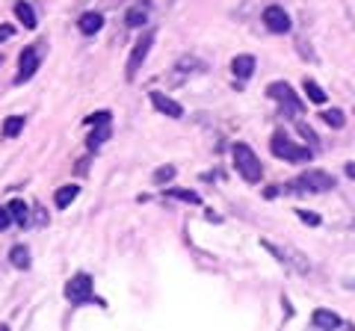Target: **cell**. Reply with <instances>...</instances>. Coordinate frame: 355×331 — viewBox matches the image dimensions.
Returning <instances> with one entry per match:
<instances>
[{
    "label": "cell",
    "mask_w": 355,
    "mask_h": 331,
    "mask_svg": "<svg viewBox=\"0 0 355 331\" xmlns=\"http://www.w3.org/2000/svg\"><path fill=\"white\" fill-rule=\"evenodd\" d=\"M9 260H12L18 269H27L30 267V251H27V246H15L12 251H9Z\"/></svg>",
    "instance_id": "2e32d148"
},
{
    "label": "cell",
    "mask_w": 355,
    "mask_h": 331,
    "mask_svg": "<svg viewBox=\"0 0 355 331\" xmlns=\"http://www.w3.org/2000/svg\"><path fill=\"white\" fill-rule=\"evenodd\" d=\"M86 125H95V130L89 134V148L95 151V148L110 136V116H104V118H92V121H86Z\"/></svg>",
    "instance_id": "30bf717a"
},
{
    "label": "cell",
    "mask_w": 355,
    "mask_h": 331,
    "mask_svg": "<svg viewBox=\"0 0 355 331\" xmlns=\"http://www.w3.org/2000/svg\"><path fill=\"white\" fill-rule=\"evenodd\" d=\"M151 107L157 109V113L169 116V118H181L184 116V107L178 101H172L169 95H163V92H151Z\"/></svg>",
    "instance_id": "9c48e42d"
},
{
    "label": "cell",
    "mask_w": 355,
    "mask_h": 331,
    "mask_svg": "<svg viewBox=\"0 0 355 331\" xmlns=\"http://www.w3.org/2000/svg\"><path fill=\"white\" fill-rule=\"evenodd\" d=\"M77 193H80V190H77L74 184H69V186H62V190H57V198H53V202H57L60 211H65V207H69L74 198H77Z\"/></svg>",
    "instance_id": "9a60e30c"
},
{
    "label": "cell",
    "mask_w": 355,
    "mask_h": 331,
    "mask_svg": "<svg viewBox=\"0 0 355 331\" xmlns=\"http://www.w3.org/2000/svg\"><path fill=\"white\" fill-rule=\"evenodd\" d=\"M101 24H104V18L98 12H86V15H80V21H77V27H80L83 36H95V33L101 30Z\"/></svg>",
    "instance_id": "4fadbf2b"
},
{
    "label": "cell",
    "mask_w": 355,
    "mask_h": 331,
    "mask_svg": "<svg viewBox=\"0 0 355 331\" xmlns=\"http://www.w3.org/2000/svg\"><path fill=\"white\" fill-rule=\"evenodd\" d=\"M9 222H12V216H9V211H3V207H0V231H6Z\"/></svg>",
    "instance_id": "d4e9b609"
},
{
    "label": "cell",
    "mask_w": 355,
    "mask_h": 331,
    "mask_svg": "<svg viewBox=\"0 0 355 331\" xmlns=\"http://www.w3.org/2000/svg\"><path fill=\"white\" fill-rule=\"evenodd\" d=\"M36 69H39V51L30 45V48L21 51V60H18V77H15V80H18V83H27L30 77L36 74Z\"/></svg>",
    "instance_id": "ba28073f"
},
{
    "label": "cell",
    "mask_w": 355,
    "mask_h": 331,
    "mask_svg": "<svg viewBox=\"0 0 355 331\" xmlns=\"http://www.w3.org/2000/svg\"><path fill=\"white\" fill-rule=\"evenodd\" d=\"M65 296H69V302H74V305L89 302L92 299V275H86V272L74 275V278L65 284Z\"/></svg>",
    "instance_id": "5b68a950"
},
{
    "label": "cell",
    "mask_w": 355,
    "mask_h": 331,
    "mask_svg": "<svg viewBox=\"0 0 355 331\" xmlns=\"http://www.w3.org/2000/svg\"><path fill=\"white\" fill-rule=\"evenodd\" d=\"M266 95H270L272 101H279V104L287 109V113H302V101H299L296 92H293L287 83H270Z\"/></svg>",
    "instance_id": "8992f818"
},
{
    "label": "cell",
    "mask_w": 355,
    "mask_h": 331,
    "mask_svg": "<svg viewBox=\"0 0 355 331\" xmlns=\"http://www.w3.org/2000/svg\"><path fill=\"white\" fill-rule=\"evenodd\" d=\"M270 151H272V157L287 160V163H305V160H311V151L302 148V145H296V142L287 134H282V130H275V134H272Z\"/></svg>",
    "instance_id": "6da1fadb"
},
{
    "label": "cell",
    "mask_w": 355,
    "mask_h": 331,
    "mask_svg": "<svg viewBox=\"0 0 355 331\" xmlns=\"http://www.w3.org/2000/svg\"><path fill=\"white\" fill-rule=\"evenodd\" d=\"M15 15H18V21H21V24H24L27 30L36 27V12H33V6L27 3V0H18V3H15Z\"/></svg>",
    "instance_id": "5bb4252c"
},
{
    "label": "cell",
    "mask_w": 355,
    "mask_h": 331,
    "mask_svg": "<svg viewBox=\"0 0 355 331\" xmlns=\"http://www.w3.org/2000/svg\"><path fill=\"white\" fill-rule=\"evenodd\" d=\"M296 216L302 219L305 225H311V228H317V225H320V216H317L314 211H296Z\"/></svg>",
    "instance_id": "603a6c76"
},
{
    "label": "cell",
    "mask_w": 355,
    "mask_h": 331,
    "mask_svg": "<svg viewBox=\"0 0 355 331\" xmlns=\"http://www.w3.org/2000/svg\"><path fill=\"white\" fill-rule=\"evenodd\" d=\"M320 118H323L329 127H343V121H347V116H343L340 109H326V113L320 116Z\"/></svg>",
    "instance_id": "d6986e66"
},
{
    "label": "cell",
    "mask_w": 355,
    "mask_h": 331,
    "mask_svg": "<svg viewBox=\"0 0 355 331\" xmlns=\"http://www.w3.org/2000/svg\"><path fill=\"white\" fill-rule=\"evenodd\" d=\"M128 24H130V27L146 24V12H139V9H133V12H128Z\"/></svg>",
    "instance_id": "cb8c5ba5"
},
{
    "label": "cell",
    "mask_w": 355,
    "mask_h": 331,
    "mask_svg": "<svg viewBox=\"0 0 355 331\" xmlns=\"http://www.w3.org/2000/svg\"><path fill=\"white\" fill-rule=\"evenodd\" d=\"M263 24H266V30L270 33H291V15L284 12L282 6H266L263 9Z\"/></svg>",
    "instance_id": "52a82bcc"
},
{
    "label": "cell",
    "mask_w": 355,
    "mask_h": 331,
    "mask_svg": "<svg viewBox=\"0 0 355 331\" xmlns=\"http://www.w3.org/2000/svg\"><path fill=\"white\" fill-rule=\"evenodd\" d=\"M347 172H349V178H355V163H349V166H347Z\"/></svg>",
    "instance_id": "4316f807"
},
{
    "label": "cell",
    "mask_w": 355,
    "mask_h": 331,
    "mask_svg": "<svg viewBox=\"0 0 355 331\" xmlns=\"http://www.w3.org/2000/svg\"><path fill=\"white\" fill-rule=\"evenodd\" d=\"M234 166H237L240 178L249 181V184H258L261 175H263L258 154H254L249 145H243V142H237V145H234Z\"/></svg>",
    "instance_id": "7a4b0ae2"
},
{
    "label": "cell",
    "mask_w": 355,
    "mask_h": 331,
    "mask_svg": "<svg viewBox=\"0 0 355 331\" xmlns=\"http://www.w3.org/2000/svg\"><path fill=\"white\" fill-rule=\"evenodd\" d=\"M154 36H157L154 30H146V33H142V36L137 39V45H133L130 57H128V71H125L128 80H133V77H137V71L142 69V62H146L148 51H151V45H154Z\"/></svg>",
    "instance_id": "277c9868"
},
{
    "label": "cell",
    "mask_w": 355,
    "mask_h": 331,
    "mask_svg": "<svg viewBox=\"0 0 355 331\" xmlns=\"http://www.w3.org/2000/svg\"><path fill=\"white\" fill-rule=\"evenodd\" d=\"M9 216H12L15 222H27V204H24V202H18V198H15V202L9 204Z\"/></svg>",
    "instance_id": "ffe728a7"
},
{
    "label": "cell",
    "mask_w": 355,
    "mask_h": 331,
    "mask_svg": "<svg viewBox=\"0 0 355 331\" xmlns=\"http://www.w3.org/2000/svg\"><path fill=\"white\" fill-rule=\"evenodd\" d=\"M291 190L296 193H326V190H335V178L329 172H305L299 181L291 184Z\"/></svg>",
    "instance_id": "3957f363"
},
{
    "label": "cell",
    "mask_w": 355,
    "mask_h": 331,
    "mask_svg": "<svg viewBox=\"0 0 355 331\" xmlns=\"http://www.w3.org/2000/svg\"><path fill=\"white\" fill-rule=\"evenodd\" d=\"M175 166H163V169H157V172H154V184H169L172 178H175Z\"/></svg>",
    "instance_id": "44dd1931"
},
{
    "label": "cell",
    "mask_w": 355,
    "mask_h": 331,
    "mask_svg": "<svg viewBox=\"0 0 355 331\" xmlns=\"http://www.w3.org/2000/svg\"><path fill=\"white\" fill-rule=\"evenodd\" d=\"M12 24H0V42H6V39H12Z\"/></svg>",
    "instance_id": "484cf974"
},
{
    "label": "cell",
    "mask_w": 355,
    "mask_h": 331,
    "mask_svg": "<svg viewBox=\"0 0 355 331\" xmlns=\"http://www.w3.org/2000/svg\"><path fill=\"white\" fill-rule=\"evenodd\" d=\"M311 325H317V328H323V331H331V328H340L343 325V319L338 314H331V311H314L311 314Z\"/></svg>",
    "instance_id": "7c38bea8"
},
{
    "label": "cell",
    "mask_w": 355,
    "mask_h": 331,
    "mask_svg": "<svg viewBox=\"0 0 355 331\" xmlns=\"http://www.w3.org/2000/svg\"><path fill=\"white\" fill-rule=\"evenodd\" d=\"M21 127H24V118H21V116L6 118V121H3V136H18Z\"/></svg>",
    "instance_id": "ac0fdd59"
},
{
    "label": "cell",
    "mask_w": 355,
    "mask_h": 331,
    "mask_svg": "<svg viewBox=\"0 0 355 331\" xmlns=\"http://www.w3.org/2000/svg\"><path fill=\"white\" fill-rule=\"evenodd\" d=\"M0 62H3V57H0Z\"/></svg>",
    "instance_id": "83f0119b"
},
{
    "label": "cell",
    "mask_w": 355,
    "mask_h": 331,
    "mask_svg": "<svg viewBox=\"0 0 355 331\" xmlns=\"http://www.w3.org/2000/svg\"><path fill=\"white\" fill-rule=\"evenodd\" d=\"M169 195L181 198V202H190V204H202V198H198L196 193H190V190H169Z\"/></svg>",
    "instance_id": "7402d4cb"
},
{
    "label": "cell",
    "mask_w": 355,
    "mask_h": 331,
    "mask_svg": "<svg viewBox=\"0 0 355 331\" xmlns=\"http://www.w3.org/2000/svg\"><path fill=\"white\" fill-rule=\"evenodd\" d=\"M254 57L252 53H240V57H234V62H231V71H234V77H240V80H249V77L254 74Z\"/></svg>",
    "instance_id": "8fae6325"
},
{
    "label": "cell",
    "mask_w": 355,
    "mask_h": 331,
    "mask_svg": "<svg viewBox=\"0 0 355 331\" xmlns=\"http://www.w3.org/2000/svg\"><path fill=\"white\" fill-rule=\"evenodd\" d=\"M305 95H308L314 104H326V98H329L323 86H317L314 80H305Z\"/></svg>",
    "instance_id": "e0dca14e"
}]
</instances>
